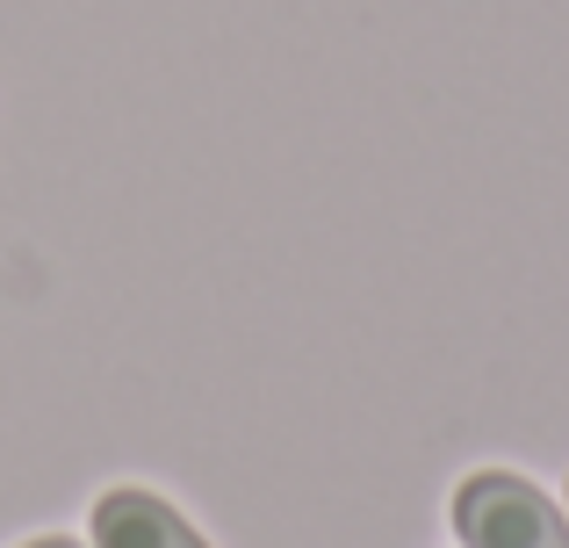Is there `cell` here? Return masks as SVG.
<instances>
[{"label": "cell", "mask_w": 569, "mask_h": 548, "mask_svg": "<svg viewBox=\"0 0 569 548\" xmlns=\"http://www.w3.org/2000/svg\"><path fill=\"white\" fill-rule=\"evenodd\" d=\"M94 548H209L181 512L159 491H138V484H116V491L94 498V520H87Z\"/></svg>", "instance_id": "cell-2"}, {"label": "cell", "mask_w": 569, "mask_h": 548, "mask_svg": "<svg viewBox=\"0 0 569 548\" xmlns=\"http://www.w3.org/2000/svg\"><path fill=\"white\" fill-rule=\"evenodd\" d=\"M455 535L461 548H569V520L519 469H476L455 484Z\"/></svg>", "instance_id": "cell-1"}, {"label": "cell", "mask_w": 569, "mask_h": 548, "mask_svg": "<svg viewBox=\"0 0 569 548\" xmlns=\"http://www.w3.org/2000/svg\"><path fill=\"white\" fill-rule=\"evenodd\" d=\"M22 548H80L72 535H37V541H22Z\"/></svg>", "instance_id": "cell-3"}]
</instances>
